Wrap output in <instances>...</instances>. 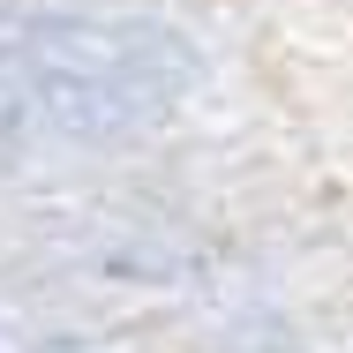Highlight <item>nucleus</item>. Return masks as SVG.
<instances>
[]
</instances>
